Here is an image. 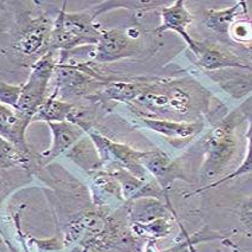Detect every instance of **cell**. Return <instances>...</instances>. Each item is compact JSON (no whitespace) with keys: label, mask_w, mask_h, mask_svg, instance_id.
Segmentation results:
<instances>
[{"label":"cell","mask_w":252,"mask_h":252,"mask_svg":"<svg viewBox=\"0 0 252 252\" xmlns=\"http://www.w3.org/2000/svg\"><path fill=\"white\" fill-rule=\"evenodd\" d=\"M13 6V2H0V57L11 58L22 68L33 64L50 50V37L56 12L44 10L38 2L33 7Z\"/></svg>","instance_id":"cell-1"},{"label":"cell","mask_w":252,"mask_h":252,"mask_svg":"<svg viewBox=\"0 0 252 252\" xmlns=\"http://www.w3.org/2000/svg\"><path fill=\"white\" fill-rule=\"evenodd\" d=\"M209 105L210 94L197 82L157 77L128 108L135 116L189 122L201 120Z\"/></svg>","instance_id":"cell-2"},{"label":"cell","mask_w":252,"mask_h":252,"mask_svg":"<svg viewBox=\"0 0 252 252\" xmlns=\"http://www.w3.org/2000/svg\"><path fill=\"white\" fill-rule=\"evenodd\" d=\"M244 102L238 109L221 116L203 139L204 162L201 165L200 175L204 181H216L221 178L228 168L238 146L237 128L246 119V104Z\"/></svg>","instance_id":"cell-3"},{"label":"cell","mask_w":252,"mask_h":252,"mask_svg":"<svg viewBox=\"0 0 252 252\" xmlns=\"http://www.w3.org/2000/svg\"><path fill=\"white\" fill-rule=\"evenodd\" d=\"M154 31L147 32L139 24L121 26L115 29H103L92 61L98 64H108L125 58L140 57L143 54H152L160 44L155 40Z\"/></svg>","instance_id":"cell-4"},{"label":"cell","mask_w":252,"mask_h":252,"mask_svg":"<svg viewBox=\"0 0 252 252\" xmlns=\"http://www.w3.org/2000/svg\"><path fill=\"white\" fill-rule=\"evenodd\" d=\"M68 1L58 10L50 37V50L69 52L83 45H96L103 28L95 23L96 16L93 7L80 12H68Z\"/></svg>","instance_id":"cell-5"},{"label":"cell","mask_w":252,"mask_h":252,"mask_svg":"<svg viewBox=\"0 0 252 252\" xmlns=\"http://www.w3.org/2000/svg\"><path fill=\"white\" fill-rule=\"evenodd\" d=\"M60 52L49 50L31 68L28 80L22 84L19 101L14 108L23 115L33 119L38 108L48 98L49 83L52 80Z\"/></svg>","instance_id":"cell-6"},{"label":"cell","mask_w":252,"mask_h":252,"mask_svg":"<svg viewBox=\"0 0 252 252\" xmlns=\"http://www.w3.org/2000/svg\"><path fill=\"white\" fill-rule=\"evenodd\" d=\"M87 135L97 149L99 159L103 166H119L141 180L147 181L153 179L141 165L140 158H141L142 151H137L127 145L113 141L95 129L90 130L89 133H87Z\"/></svg>","instance_id":"cell-7"},{"label":"cell","mask_w":252,"mask_h":252,"mask_svg":"<svg viewBox=\"0 0 252 252\" xmlns=\"http://www.w3.org/2000/svg\"><path fill=\"white\" fill-rule=\"evenodd\" d=\"M157 77H116L86 101L110 111L119 103L130 104L153 84Z\"/></svg>","instance_id":"cell-8"},{"label":"cell","mask_w":252,"mask_h":252,"mask_svg":"<svg viewBox=\"0 0 252 252\" xmlns=\"http://www.w3.org/2000/svg\"><path fill=\"white\" fill-rule=\"evenodd\" d=\"M111 211L113 210L107 207L95 206V209L80 213L68 225L65 233L63 234L65 250H72L81 246L89 251L90 245L103 232Z\"/></svg>","instance_id":"cell-9"},{"label":"cell","mask_w":252,"mask_h":252,"mask_svg":"<svg viewBox=\"0 0 252 252\" xmlns=\"http://www.w3.org/2000/svg\"><path fill=\"white\" fill-rule=\"evenodd\" d=\"M135 123L139 127L160 134L168 140L173 147L180 149L203 131L205 121L203 119L197 121H173L166 119L136 116Z\"/></svg>","instance_id":"cell-10"},{"label":"cell","mask_w":252,"mask_h":252,"mask_svg":"<svg viewBox=\"0 0 252 252\" xmlns=\"http://www.w3.org/2000/svg\"><path fill=\"white\" fill-rule=\"evenodd\" d=\"M140 161H141L143 168L148 172V174L157 181L160 189H162L167 204L172 205L168 193L171 191L173 184L177 180L189 181L185 177L180 166L160 149L142 151Z\"/></svg>","instance_id":"cell-11"},{"label":"cell","mask_w":252,"mask_h":252,"mask_svg":"<svg viewBox=\"0 0 252 252\" xmlns=\"http://www.w3.org/2000/svg\"><path fill=\"white\" fill-rule=\"evenodd\" d=\"M197 57L195 64L206 72H215L225 69H242L251 71L249 62L239 55L227 50L221 44L197 40Z\"/></svg>","instance_id":"cell-12"},{"label":"cell","mask_w":252,"mask_h":252,"mask_svg":"<svg viewBox=\"0 0 252 252\" xmlns=\"http://www.w3.org/2000/svg\"><path fill=\"white\" fill-rule=\"evenodd\" d=\"M161 24L154 29L155 34H161L166 31H174L184 39L193 55L197 54V40L187 32L189 26L192 24L194 16L185 6L184 0H177L171 5L160 10Z\"/></svg>","instance_id":"cell-13"},{"label":"cell","mask_w":252,"mask_h":252,"mask_svg":"<svg viewBox=\"0 0 252 252\" xmlns=\"http://www.w3.org/2000/svg\"><path fill=\"white\" fill-rule=\"evenodd\" d=\"M31 122L30 117L23 115L12 107L0 103V136L28 155L32 154L25 134Z\"/></svg>","instance_id":"cell-14"},{"label":"cell","mask_w":252,"mask_h":252,"mask_svg":"<svg viewBox=\"0 0 252 252\" xmlns=\"http://www.w3.org/2000/svg\"><path fill=\"white\" fill-rule=\"evenodd\" d=\"M48 125L52 133V143L48 151L40 154L43 165H48L60 155L66 154L82 137L87 135L86 131L69 121L51 122Z\"/></svg>","instance_id":"cell-15"},{"label":"cell","mask_w":252,"mask_h":252,"mask_svg":"<svg viewBox=\"0 0 252 252\" xmlns=\"http://www.w3.org/2000/svg\"><path fill=\"white\" fill-rule=\"evenodd\" d=\"M92 178V197L95 206L111 209V204L120 207L126 203L122 198L121 187L119 181L107 168H102L88 173Z\"/></svg>","instance_id":"cell-16"},{"label":"cell","mask_w":252,"mask_h":252,"mask_svg":"<svg viewBox=\"0 0 252 252\" xmlns=\"http://www.w3.org/2000/svg\"><path fill=\"white\" fill-rule=\"evenodd\" d=\"M245 17L250 16H249L246 1L242 0L237 1L231 7L222 8V10H213V8L206 10L204 12V23L207 29L219 36L221 42L226 43V40H228V31L233 23Z\"/></svg>","instance_id":"cell-17"},{"label":"cell","mask_w":252,"mask_h":252,"mask_svg":"<svg viewBox=\"0 0 252 252\" xmlns=\"http://www.w3.org/2000/svg\"><path fill=\"white\" fill-rule=\"evenodd\" d=\"M169 5L168 1H160V0H109V1L101 2V4L93 6L94 12L96 16H101L105 12L113 10L125 8V10L133 12L134 17H143L146 13L153 12V11L161 10L162 7Z\"/></svg>","instance_id":"cell-18"},{"label":"cell","mask_w":252,"mask_h":252,"mask_svg":"<svg viewBox=\"0 0 252 252\" xmlns=\"http://www.w3.org/2000/svg\"><path fill=\"white\" fill-rule=\"evenodd\" d=\"M179 220L177 213L159 217L146 222H130V226L135 236L145 242H158L159 239L168 237L173 231V221Z\"/></svg>","instance_id":"cell-19"},{"label":"cell","mask_w":252,"mask_h":252,"mask_svg":"<svg viewBox=\"0 0 252 252\" xmlns=\"http://www.w3.org/2000/svg\"><path fill=\"white\" fill-rule=\"evenodd\" d=\"M207 74H210V77L220 84L222 89L231 94L234 98L245 97L251 94V71L249 70H244L243 74L230 71V69Z\"/></svg>","instance_id":"cell-20"},{"label":"cell","mask_w":252,"mask_h":252,"mask_svg":"<svg viewBox=\"0 0 252 252\" xmlns=\"http://www.w3.org/2000/svg\"><path fill=\"white\" fill-rule=\"evenodd\" d=\"M65 155L87 173L97 171L103 167L97 149L88 135L82 137Z\"/></svg>","instance_id":"cell-21"},{"label":"cell","mask_w":252,"mask_h":252,"mask_svg":"<svg viewBox=\"0 0 252 252\" xmlns=\"http://www.w3.org/2000/svg\"><path fill=\"white\" fill-rule=\"evenodd\" d=\"M75 103H72V102L62 101V99H58L52 95H50L44 101V103L38 108L32 121H40L46 123L68 121V117Z\"/></svg>","instance_id":"cell-22"},{"label":"cell","mask_w":252,"mask_h":252,"mask_svg":"<svg viewBox=\"0 0 252 252\" xmlns=\"http://www.w3.org/2000/svg\"><path fill=\"white\" fill-rule=\"evenodd\" d=\"M33 157L22 153L13 145L0 136V168L20 167L25 171H31Z\"/></svg>","instance_id":"cell-23"},{"label":"cell","mask_w":252,"mask_h":252,"mask_svg":"<svg viewBox=\"0 0 252 252\" xmlns=\"http://www.w3.org/2000/svg\"><path fill=\"white\" fill-rule=\"evenodd\" d=\"M246 139H248V148H246V151H245V157H244V159H243L242 162H240L239 167H237L236 171L230 173V174L225 175V177H221L220 179L213 181V183H211L210 185H206V186L201 187V189H195L194 192L187 193V194L185 195V198L192 197V195H195V194H200V193H203L205 191H209V189H216L217 186H220L221 184L226 183V181L233 180V179L238 178V177H240V175L249 174V173H250L251 169H252V163H251V161H252V159H251V122L250 121H249L248 136H246Z\"/></svg>","instance_id":"cell-24"},{"label":"cell","mask_w":252,"mask_h":252,"mask_svg":"<svg viewBox=\"0 0 252 252\" xmlns=\"http://www.w3.org/2000/svg\"><path fill=\"white\" fill-rule=\"evenodd\" d=\"M251 37L252 26L250 17L240 18L237 22H234L230 31H228V40H230V43L237 44V45L246 46V44H249V46H250Z\"/></svg>","instance_id":"cell-25"},{"label":"cell","mask_w":252,"mask_h":252,"mask_svg":"<svg viewBox=\"0 0 252 252\" xmlns=\"http://www.w3.org/2000/svg\"><path fill=\"white\" fill-rule=\"evenodd\" d=\"M22 84H10L6 82H0V103L16 108L19 101L20 92H22Z\"/></svg>","instance_id":"cell-26"},{"label":"cell","mask_w":252,"mask_h":252,"mask_svg":"<svg viewBox=\"0 0 252 252\" xmlns=\"http://www.w3.org/2000/svg\"><path fill=\"white\" fill-rule=\"evenodd\" d=\"M216 252H240V250L237 244H234L233 242H231L228 237H226V238L222 239L221 248L217 249Z\"/></svg>","instance_id":"cell-27"},{"label":"cell","mask_w":252,"mask_h":252,"mask_svg":"<svg viewBox=\"0 0 252 252\" xmlns=\"http://www.w3.org/2000/svg\"><path fill=\"white\" fill-rule=\"evenodd\" d=\"M143 252H161V250L158 248L157 242H146Z\"/></svg>","instance_id":"cell-28"},{"label":"cell","mask_w":252,"mask_h":252,"mask_svg":"<svg viewBox=\"0 0 252 252\" xmlns=\"http://www.w3.org/2000/svg\"><path fill=\"white\" fill-rule=\"evenodd\" d=\"M81 252H88V250H87V249H82Z\"/></svg>","instance_id":"cell-29"},{"label":"cell","mask_w":252,"mask_h":252,"mask_svg":"<svg viewBox=\"0 0 252 252\" xmlns=\"http://www.w3.org/2000/svg\"><path fill=\"white\" fill-rule=\"evenodd\" d=\"M0 236H4V234H2V231H1V228H0Z\"/></svg>","instance_id":"cell-30"},{"label":"cell","mask_w":252,"mask_h":252,"mask_svg":"<svg viewBox=\"0 0 252 252\" xmlns=\"http://www.w3.org/2000/svg\"><path fill=\"white\" fill-rule=\"evenodd\" d=\"M69 252H72V251H69Z\"/></svg>","instance_id":"cell-31"}]
</instances>
